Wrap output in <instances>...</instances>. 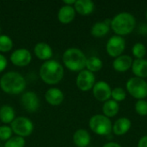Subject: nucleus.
Listing matches in <instances>:
<instances>
[{"label":"nucleus","mask_w":147,"mask_h":147,"mask_svg":"<svg viewBox=\"0 0 147 147\" xmlns=\"http://www.w3.org/2000/svg\"><path fill=\"white\" fill-rule=\"evenodd\" d=\"M146 20H147V9H146Z\"/></svg>","instance_id":"c9c22d12"},{"label":"nucleus","mask_w":147,"mask_h":147,"mask_svg":"<svg viewBox=\"0 0 147 147\" xmlns=\"http://www.w3.org/2000/svg\"><path fill=\"white\" fill-rule=\"evenodd\" d=\"M136 28V19L129 12H121L111 19L110 28L115 35L126 36L130 34Z\"/></svg>","instance_id":"7ed1b4c3"},{"label":"nucleus","mask_w":147,"mask_h":147,"mask_svg":"<svg viewBox=\"0 0 147 147\" xmlns=\"http://www.w3.org/2000/svg\"><path fill=\"white\" fill-rule=\"evenodd\" d=\"M34 55L40 60H50V59L53 57V51L50 45H48L46 42H39L34 46Z\"/></svg>","instance_id":"2eb2a0df"},{"label":"nucleus","mask_w":147,"mask_h":147,"mask_svg":"<svg viewBox=\"0 0 147 147\" xmlns=\"http://www.w3.org/2000/svg\"><path fill=\"white\" fill-rule=\"evenodd\" d=\"M14 42L12 39L6 34H0V52L8 53L12 50Z\"/></svg>","instance_id":"393cba45"},{"label":"nucleus","mask_w":147,"mask_h":147,"mask_svg":"<svg viewBox=\"0 0 147 147\" xmlns=\"http://www.w3.org/2000/svg\"><path fill=\"white\" fill-rule=\"evenodd\" d=\"M21 104L26 111L34 113L40 108V99L35 92L27 91L21 96Z\"/></svg>","instance_id":"9b49d317"},{"label":"nucleus","mask_w":147,"mask_h":147,"mask_svg":"<svg viewBox=\"0 0 147 147\" xmlns=\"http://www.w3.org/2000/svg\"><path fill=\"white\" fill-rule=\"evenodd\" d=\"M110 30V26L106 24L103 22H96L90 28V34L92 36L96 38H102L104 37L107 34H109Z\"/></svg>","instance_id":"5701e85b"},{"label":"nucleus","mask_w":147,"mask_h":147,"mask_svg":"<svg viewBox=\"0 0 147 147\" xmlns=\"http://www.w3.org/2000/svg\"><path fill=\"white\" fill-rule=\"evenodd\" d=\"M26 144L25 139L20 136H12L4 143V147H24Z\"/></svg>","instance_id":"cd10ccee"},{"label":"nucleus","mask_w":147,"mask_h":147,"mask_svg":"<svg viewBox=\"0 0 147 147\" xmlns=\"http://www.w3.org/2000/svg\"><path fill=\"white\" fill-rule=\"evenodd\" d=\"M8 65V60L6 57L0 53V73L3 72Z\"/></svg>","instance_id":"7c9ffc66"},{"label":"nucleus","mask_w":147,"mask_h":147,"mask_svg":"<svg viewBox=\"0 0 147 147\" xmlns=\"http://www.w3.org/2000/svg\"><path fill=\"white\" fill-rule=\"evenodd\" d=\"M120 110V105L115 101L109 99V101L105 102L102 105V113L108 118L115 117Z\"/></svg>","instance_id":"4be33fe9"},{"label":"nucleus","mask_w":147,"mask_h":147,"mask_svg":"<svg viewBox=\"0 0 147 147\" xmlns=\"http://www.w3.org/2000/svg\"><path fill=\"white\" fill-rule=\"evenodd\" d=\"M16 118V112L12 106L3 105L0 108V121L3 124H11Z\"/></svg>","instance_id":"412c9836"},{"label":"nucleus","mask_w":147,"mask_h":147,"mask_svg":"<svg viewBox=\"0 0 147 147\" xmlns=\"http://www.w3.org/2000/svg\"><path fill=\"white\" fill-rule=\"evenodd\" d=\"M131 70L136 78L145 79L147 78V59H134Z\"/></svg>","instance_id":"aec40b11"},{"label":"nucleus","mask_w":147,"mask_h":147,"mask_svg":"<svg viewBox=\"0 0 147 147\" xmlns=\"http://www.w3.org/2000/svg\"><path fill=\"white\" fill-rule=\"evenodd\" d=\"M134 109L136 113L140 116H146L147 115V101L146 100H137Z\"/></svg>","instance_id":"c85d7f7f"},{"label":"nucleus","mask_w":147,"mask_h":147,"mask_svg":"<svg viewBox=\"0 0 147 147\" xmlns=\"http://www.w3.org/2000/svg\"><path fill=\"white\" fill-rule=\"evenodd\" d=\"M13 136V131L10 127L7 125L0 126V140L7 141Z\"/></svg>","instance_id":"c756f323"},{"label":"nucleus","mask_w":147,"mask_h":147,"mask_svg":"<svg viewBox=\"0 0 147 147\" xmlns=\"http://www.w3.org/2000/svg\"><path fill=\"white\" fill-rule=\"evenodd\" d=\"M63 64L70 71L80 72L85 69L87 57L84 53L77 47H70L63 53Z\"/></svg>","instance_id":"20e7f679"},{"label":"nucleus","mask_w":147,"mask_h":147,"mask_svg":"<svg viewBox=\"0 0 147 147\" xmlns=\"http://www.w3.org/2000/svg\"><path fill=\"white\" fill-rule=\"evenodd\" d=\"M146 47L141 42L135 43L132 47V53L134 57H135V59H144L145 56L146 55Z\"/></svg>","instance_id":"a878e982"},{"label":"nucleus","mask_w":147,"mask_h":147,"mask_svg":"<svg viewBox=\"0 0 147 147\" xmlns=\"http://www.w3.org/2000/svg\"><path fill=\"white\" fill-rule=\"evenodd\" d=\"M65 99L64 93L59 88H50L45 93L46 102L52 106L60 105Z\"/></svg>","instance_id":"4468645a"},{"label":"nucleus","mask_w":147,"mask_h":147,"mask_svg":"<svg viewBox=\"0 0 147 147\" xmlns=\"http://www.w3.org/2000/svg\"><path fill=\"white\" fill-rule=\"evenodd\" d=\"M27 86L25 78L17 71H8L0 78L1 90L9 95H19Z\"/></svg>","instance_id":"f257e3e1"},{"label":"nucleus","mask_w":147,"mask_h":147,"mask_svg":"<svg viewBox=\"0 0 147 147\" xmlns=\"http://www.w3.org/2000/svg\"><path fill=\"white\" fill-rule=\"evenodd\" d=\"M72 140L77 147H89L91 141V137L86 129L80 128L73 134Z\"/></svg>","instance_id":"dca6fc26"},{"label":"nucleus","mask_w":147,"mask_h":147,"mask_svg":"<svg viewBox=\"0 0 147 147\" xmlns=\"http://www.w3.org/2000/svg\"><path fill=\"white\" fill-rule=\"evenodd\" d=\"M64 4L65 5H68V6H74L75 3H76V0H65L64 2Z\"/></svg>","instance_id":"f704fd0d"},{"label":"nucleus","mask_w":147,"mask_h":147,"mask_svg":"<svg viewBox=\"0 0 147 147\" xmlns=\"http://www.w3.org/2000/svg\"><path fill=\"white\" fill-rule=\"evenodd\" d=\"M137 147H147V135L142 136L137 144Z\"/></svg>","instance_id":"2f4dec72"},{"label":"nucleus","mask_w":147,"mask_h":147,"mask_svg":"<svg viewBox=\"0 0 147 147\" xmlns=\"http://www.w3.org/2000/svg\"><path fill=\"white\" fill-rule=\"evenodd\" d=\"M139 32L143 34V35H146L147 34V24L143 23L142 25L140 26V28H139Z\"/></svg>","instance_id":"473e14b6"},{"label":"nucleus","mask_w":147,"mask_h":147,"mask_svg":"<svg viewBox=\"0 0 147 147\" xmlns=\"http://www.w3.org/2000/svg\"><path fill=\"white\" fill-rule=\"evenodd\" d=\"M102 66H103V63L100 58H98L96 56H91V57L87 58L85 68L89 71H90L92 73L97 72L102 70Z\"/></svg>","instance_id":"b1692460"},{"label":"nucleus","mask_w":147,"mask_h":147,"mask_svg":"<svg viewBox=\"0 0 147 147\" xmlns=\"http://www.w3.org/2000/svg\"><path fill=\"white\" fill-rule=\"evenodd\" d=\"M76 13L81 16H89L95 9V3L91 0H76L74 4Z\"/></svg>","instance_id":"6ab92c4d"},{"label":"nucleus","mask_w":147,"mask_h":147,"mask_svg":"<svg viewBox=\"0 0 147 147\" xmlns=\"http://www.w3.org/2000/svg\"><path fill=\"white\" fill-rule=\"evenodd\" d=\"M64 74V67L57 60L50 59L45 61L40 68V77L47 84L53 85L59 84L63 79Z\"/></svg>","instance_id":"f03ea898"},{"label":"nucleus","mask_w":147,"mask_h":147,"mask_svg":"<svg viewBox=\"0 0 147 147\" xmlns=\"http://www.w3.org/2000/svg\"><path fill=\"white\" fill-rule=\"evenodd\" d=\"M92 92H93V96L97 101L105 102L111 98L112 89L107 82L101 80L96 82L92 89Z\"/></svg>","instance_id":"f8f14e48"},{"label":"nucleus","mask_w":147,"mask_h":147,"mask_svg":"<svg viewBox=\"0 0 147 147\" xmlns=\"http://www.w3.org/2000/svg\"><path fill=\"white\" fill-rule=\"evenodd\" d=\"M133 62L134 59L131 56L122 54L114 59L112 65L115 71L118 72H126L131 69Z\"/></svg>","instance_id":"ddd939ff"},{"label":"nucleus","mask_w":147,"mask_h":147,"mask_svg":"<svg viewBox=\"0 0 147 147\" xmlns=\"http://www.w3.org/2000/svg\"><path fill=\"white\" fill-rule=\"evenodd\" d=\"M102 147H122L120 144H118V143H116V142H113V141H111V142H108V143H106L104 146Z\"/></svg>","instance_id":"72a5a7b5"},{"label":"nucleus","mask_w":147,"mask_h":147,"mask_svg":"<svg viewBox=\"0 0 147 147\" xmlns=\"http://www.w3.org/2000/svg\"><path fill=\"white\" fill-rule=\"evenodd\" d=\"M127 97V91L121 87H115L112 89L111 92V99L115 101L116 102H123Z\"/></svg>","instance_id":"bb28decb"},{"label":"nucleus","mask_w":147,"mask_h":147,"mask_svg":"<svg viewBox=\"0 0 147 147\" xmlns=\"http://www.w3.org/2000/svg\"><path fill=\"white\" fill-rule=\"evenodd\" d=\"M126 48L125 39L121 36L113 35L111 36L106 44V52L112 58H117L122 55Z\"/></svg>","instance_id":"6e6552de"},{"label":"nucleus","mask_w":147,"mask_h":147,"mask_svg":"<svg viewBox=\"0 0 147 147\" xmlns=\"http://www.w3.org/2000/svg\"><path fill=\"white\" fill-rule=\"evenodd\" d=\"M128 94L137 100H145L147 97V82L140 78H131L126 84Z\"/></svg>","instance_id":"423d86ee"},{"label":"nucleus","mask_w":147,"mask_h":147,"mask_svg":"<svg viewBox=\"0 0 147 147\" xmlns=\"http://www.w3.org/2000/svg\"><path fill=\"white\" fill-rule=\"evenodd\" d=\"M0 33H1V27H0Z\"/></svg>","instance_id":"e433bc0d"},{"label":"nucleus","mask_w":147,"mask_h":147,"mask_svg":"<svg viewBox=\"0 0 147 147\" xmlns=\"http://www.w3.org/2000/svg\"><path fill=\"white\" fill-rule=\"evenodd\" d=\"M131 127H132V122L128 118L121 117L118 120H116L115 122L113 124L112 132L114 133V134L117 136H122L129 132Z\"/></svg>","instance_id":"f3484780"},{"label":"nucleus","mask_w":147,"mask_h":147,"mask_svg":"<svg viewBox=\"0 0 147 147\" xmlns=\"http://www.w3.org/2000/svg\"><path fill=\"white\" fill-rule=\"evenodd\" d=\"M96 84V77L94 73L89 71L88 70H83L78 72L76 78L77 87L84 92L90 91L93 89Z\"/></svg>","instance_id":"1a4fd4ad"},{"label":"nucleus","mask_w":147,"mask_h":147,"mask_svg":"<svg viewBox=\"0 0 147 147\" xmlns=\"http://www.w3.org/2000/svg\"><path fill=\"white\" fill-rule=\"evenodd\" d=\"M10 62L18 67H25L32 61V54L26 48L16 49L9 57Z\"/></svg>","instance_id":"9d476101"},{"label":"nucleus","mask_w":147,"mask_h":147,"mask_svg":"<svg viewBox=\"0 0 147 147\" xmlns=\"http://www.w3.org/2000/svg\"><path fill=\"white\" fill-rule=\"evenodd\" d=\"M76 16V10L73 6L63 5L58 12V20L63 24L71 23Z\"/></svg>","instance_id":"a211bd4d"},{"label":"nucleus","mask_w":147,"mask_h":147,"mask_svg":"<svg viewBox=\"0 0 147 147\" xmlns=\"http://www.w3.org/2000/svg\"><path fill=\"white\" fill-rule=\"evenodd\" d=\"M10 127L13 131V134H15L16 136L25 138L32 134L34 131V123L28 117L19 116L16 117L11 122Z\"/></svg>","instance_id":"0eeeda50"},{"label":"nucleus","mask_w":147,"mask_h":147,"mask_svg":"<svg viewBox=\"0 0 147 147\" xmlns=\"http://www.w3.org/2000/svg\"><path fill=\"white\" fill-rule=\"evenodd\" d=\"M89 127L94 134L100 136H108L112 133L113 123L109 118L97 114L90 117Z\"/></svg>","instance_id":"39448f33"}]
</instances>
